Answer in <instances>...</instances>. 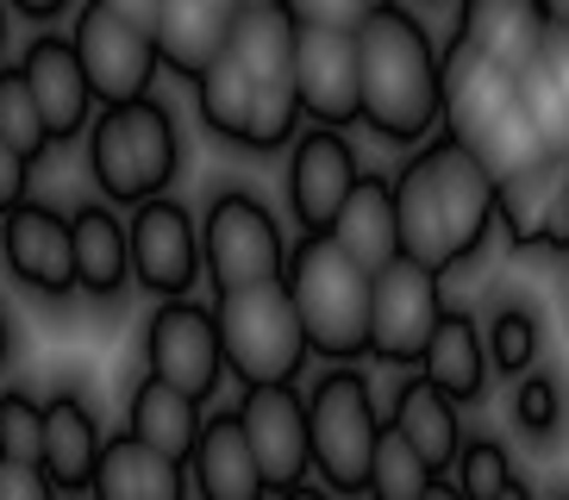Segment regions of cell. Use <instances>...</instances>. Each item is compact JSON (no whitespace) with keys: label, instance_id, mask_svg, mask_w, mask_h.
<instances>
[{"label":"cell","instance_id":"obj_46","mask_svg":"<svg viewBox=\"0 0 569 500\" xmlns=\"http://www.w3.org/2000/svg\"><path fill=\"white\" fill-rule=\"evenodd\" d=\"M538 500H569V476H557V482L545 488V494H538Z\"/></svg>","mask_w":569,"mask_h":500},{"label":"cell","instance_id":"obj_30","mask_svg":"<svg viewBox=\"0 0 569 500\" xmlns=\"http://www.w3.org/2000/svg\"><path fill=\"white\" fill-rule=\"evenodd\" d=\"M557 163L563 157H545V163L519 169V176H507L501 182V232L513 250H538L545 244V226H551V200H557Z\"/></svg>","mask_w":569,"mask_h":500},{"label":"cell","instance_id":"obj_25","mask_svg":"<svg viewBox=\"0 0 569 500\" xmlns=\"http://www.w3.org/2000/svg\"><path fill=\"white\" fill-rule=\"evenodd\" d=\"M88 500H188V463H169L132 432L107 438Z\"/></svg>","mask_w":569,"mask_h":500},{"label":"cell","instance_id":"obj_8","mask_svg":"<svg viewBox=\"0 0 569 500\" xmlns=\"http://www.w3.org/2000/svg\"><path fill=\"white\" fill-rule=\"evenodd\" d=\"M451 313L445 307V276H432L426 263L401 257L376 276V307H369V357L388 369H407L413 376L432 350L438 319Z\"/></svg>","mask_w":569,"mask_h":500},{"label":"cell","instance_id":"obj_14","mask_svg":"<svg viewBox=\"0 0 569 500\" xmlns=\"http://www.w3.org/2000/svg\"><path fill=\"white\" fill-rule=\"evenodd\" d=\"M295 100L326 132H345L363 119V50L357 32H307L295 44Z\"/></svg>","mask_w":569,"mask_h":500},{"label":"cell","instance_id":"obj_41","mask_svg":"<svg viewBox=\"0 0 569 500\" xmlns=\"http://www.w3.org/2000/svg\"><path fill=\"white\" fill-rule=\"evenodd\" d=\"M26 19H57V13H69V0H13Z\"/></svg>","mask_w":569,"mask_h":500},{"label":"cell","instance_id":"obj_43","mask_svg":"<svg viewBox=\"0 0 569 500\" xmlns=\"http://www.w3.org/2000/svg\"><path fill=\"white\" fill-rule=\"evenodd\" d=\"M495 500H538V482H526V476H513V482H507Z\"/></svg>","mask_w":569,"mask_h":500},{"label":"cell","instance_id":"obj_17","mask_svg":"<svg viewBox=\"0 0 569 500\" xmlns=\"http://www.w3.org/2000/svg\"><path fill=\"white\" fill-rule=\"evenodd\" d=\"M445 44H463L488 63L526 76L551 44V26L538 13V0H457V26Z\"/></svg>","mask_w":569,"mask_h":500},{"label":"cell","instance_id":"obj_5","mask_svg":"<svg viewBox=\"0 0 569 500\" xmlns=\"http://www.w3.org/2000/svg\"><path fill=\"white\" fill-rule=\"evenodd\" d=\"M219 344H226V376H238V388H295L307 357V326L295 313L288 282H257L238 294H213Z\"/></svg>","mask_w":569,"mask_h":500},{"label":"cell","instance_id":"obj_13","mask_svg":"<svg viewBox=\"0 0 569 500\" xmlns=\"http://www.w3.org/2000/svg\"><path fill=\"white\" fill-rule=\"evenodd\" d=\"M238 419L257 450L269 494L313 482V432H307V394L301 388H244L238 394Z\"/></svg>","mask_w":569,"mask_h":500},{"label":"cell","instance_id":"obj_37","mask_svg":"<svg viewBox=\"0 0 569 500\" xmlns=\"http://www.w3.org/2000/svg\"><path fill=\"white\" fill-rule=\"evenodd\" d=\"M32 200V157H19L7 138H0V219L19 213Z\"/></svg>","mask_w":569,"mask_h":500},{"label":"cell","instance_id":"obj_1","mask_svg":"<svg viewBox=\"0 0 569 500\" xmlns=\"http://www.w3.org/2000/svg\"><path fill=\"white\" fill-rule=\"evenodd\" d=\"M501 182L469 157L457 138H426L395 169V213H401V257L426 263L432 276L476 263L488 232L501 226Z\"/></svg>","mask_w":569,"mask_h":500},{"label":"cell","instance_id":"obj_44","mask_svg":"<svg viewBox=\"0 0 569 500\" xmlns=\"http://www.w3.org/2000/svg\"><path fill=\"white\" fill-rule=\"evenodd\" d=\"M13 363V319H7V307H0V369Z\"/></svg>","mask_w":569,"mask_h":500},{"label":"cell","instance_id":"obj_40","mask_svg":"<svg viewBox=\"0 0 569 500\" xmlns=\"http://www.w3.org/2000/svg\"><path fill=\"white\" fill-rule=\"evenodd\" d=\"M113 19H126V26H138L144 38H157V19H163V0H101Z\"/></svg>","mask_w":569,"mask_h":500},{"label":"cell","instance_id":"obj_16","mask_svg":"<svg viewBox=\"0 0 569 500\" xmlns=\"http://www.w3.org/2000/svg\"><path fill=\"white\" fill-rule=\"evenodd\" d=\"M19 76H26V88H32L44 126H51V144L82 138L88 126H94L101 100H94V88H88L82 57H76V44H69V38L38 32L32 44H26V57H19Z\"/></svg>","mask_w":569,"mask_h":500},{"label":"cell","instance_id":"obj_18","mask_svg":"<svg viewBox=\"0 0 569 500\" xmlns=\"http://www.w3.org/2000/svg\"><path fill=\"white\" fill-rule=\"evenodd\" d=\"M188 488H194V500H276L263 482V469H257V450L244 438L238 407L207 413L201 444L188 457Z\"/></svg>","mask_w":569,"mask_h":500},{"label":"cell","instance_id":"obj_36","mask_svg":"<svg viewBox=\"0 0 569 500\" xmlns=\"http://www.w3.org/2000/svg\"><path fill=\"white\" fill-rule=\"evenodd\" d=\"M282 7L307 32H363V19L376 13L369 0H282Z\"/></svg>","mask_w":569,"mask_h":500},{"label":"cell","instance_id":"obj_53","mask_svg":"<svg viewBox=\"0 0 569 500\" xmlns=\"http://www.w3.org/2000/svg\"><path fill=\"white\" fill-rule=\"evenodd\" d=\"M563 307H569V288H563Z\"/></svg>","mask_w":569,"mask_h":500},{"label":"cell","instance_id":"obj_26","mask_svg":"<svg viewBox=\"0 0 569 500\" xmlns=\"http://www.w3.org/2000/svg\"><path fill=\"white\" fill-rule=\"evenodd\" d=\"M295 44H301V26L288 19V7H238L226 57L257 88H295Z\"/></svg>","mask_w":569,"mask_h":500},{"label":"cell","instance_id":"obj_15","mask_svg":"<svg viewBox=\"0 0 569 500\" xmlns=\"http://www.w3.org/2000/svg\"><path fill=\"white\" fill-rule=\"evenodd\" d=\"M0 257L32 294H76V232H69V213H57L44 200H26L19 213L0 219Z\"/></svg>","mask_w":569,"mask_h":500},{"label":"cell","instance_id":"obj_45","mask_svg":"<svg viewBox=\"0 0 569 500\" xmlns=\"http://www.w3.org/2000/svg\"><path fill=\"white\" fill-rule=\"evenodd\" d=\"M276 500H338V494H326L319 482H301V488H288V494H276Z\"/></svg>","mask_w":569,"mask_h":500},{"label":"cell","instance_id":"obj_24","mask_svg":"<svg viewBox=\"0 0 569 500\" xmlns=\"http://www.w3.org/2000/svg\"><path fill=\"white\" fill-rule=\"evenodd\" d=\"M419 376L438 388V394H451L457 407L488 394V344H482V313H469V307H451V313L438 319L432 332V350H426V363Z\"/></svg>","mask_w":569,"mask_h":500},{"label":"cell","instance_id":"obj_29","mask_svg":"<svg viewBox=\"0 0 569 500\" xmlns=\"http://www.w3.org/2000/svg\"><path fill=\"white\" fill-rule=\"evenodd\" d=\"M519 100H526L538 138L551 144V157H569V32H551L545 57L519 76Z\"/></svg>","mask_w":569,"mask_h":500},{"label":"cell","instance_id":"obj_49","mask_svg":"<svg viewBox=\"0 0 569 500\" xmlns=\"http://www.w3.org/2000/svg\"><path fill=\"white\" fill-rule=\"evenodd\" d=\"M238 7H282V0H238Z\"/></svg>","mask_w":569,"mask_h":500},{"label":"cell","instance_id":"obj_31","mask_svg":"<svg viewBox=\"0 0 569 500\" xmlns=\"http://www.w3.org/2000/svg\"><path fill=\"white\" fill-rule=\"evenodd\" d=\"M194 107H201L207 132L244 144V132H251V107H257V82L232 63V57H219L201 82H194Z\"/></svg>","mask_w":569,"mask_h":500},{"label":"cell","instance_id":"obj_35","mask_svg":"<svg viewBox=\"0 0 569 500\" xmlns=\"http://www.w3.org/2000/svg\"><path fill=\"white\" fill-rule=\"evenodd\" d=\"M0 138L19 157H32V163L51 150V126H44V113H38V100H32V88H26L19 69H7V82H0Z\"/></svg>","mask_w":569,"mask_h":500},{"label":"cell","instance_id":"obj_10","mask_svg":"<svg viewBox=\"0 0 569 500\" xmlns=\"http://www.w3.org/2000/svg\"><path fill=\"white\" fill-rule=\"evenodd\" d=\"M369 169L357 157V144L345 132H326V126H307L288 150V176H282V194H288V219L301 238H326L338 226V207L357 194Z\"/></svg>","mask_w":569,"mask_h":500},{"label":"cell","instance_id":"obj_7","mask_svg":"<svg viewBox=\"0 0 569 500\" xmlns=\"http://www.w3.org/2000/svg\"><path fill=\"white\" fill-rule=\"evenodd\" d=\"M201 257L213 294H238L257 282H282L288 276V238L282 219L269 213L251 188H219L201 213Z\"/></svg>","mask_w":569,"mask_h":500},{"label":"cell","instance_id":"obj_32","mask_svg":"<svg viewBox=\"0 0 569 500\" xmlns=\"http://www.w3.org/2000/svg\"><path fill=\"white\" fill-rule=\"evenodd\" d=\"M445 482L426 457H419L413 444H407L401 432H382V444H376V463H369V488L363 500H426L432 488Z\"/></svg>","mask_w":569,"mask_h":500},{"label":"cell","instance_id":"obj_12","mask_svg":"<svg viewBox=\"0 0 569 500\" xmlns=\"http://www.w3.org/2000/svg\"><path fill=\"white\" fill-rule=\"evenodd\" d=\"M132 282L157 300H188L201 282V219L188 213L182 200H144L132 213Z\"/></svg>","mask_w":569,"mask_h":500},{"label":"cell","instance_id":"obj_42","mask_svg":"<svg viewBox=\"0 0 569 500\" xmlns=\"http://www.w3.org/2000/svg\"><path fill=\"white\" fill-rule=\"evenodd\" d=\"M538 13H545L551 32H569V0H538Z\"/></svg>","mask_w":569,"mask_h":500},{"label":"cell","instance_id":"obj_52","mask_svg":"<svg viewBox=\"0 0 569 500\" xmlns=\"http://www.w3.org/2000/svg\"><path fill=\"white\" fill-rule=\"evenodd\" d=\"M0 82H7V57H0Z\"/></svg>","mask_w":569,"mask_h":500},{"label":"cell","instance_id":"obj_21","mask_svg":"<svg viewBox=\"0 0 569 500\" xmlns=\"http://www.w3.org/2000/svg\"><path fill=\"white\" fill-rule=\"evenodd\" d=\"M338 250L351 257L357 269H369V276H382L388 263H401V213H395V176H376L369 169L363 182H357V194L338 207V226L332 232Z\"/></svg>","mask_w":569,"mask_h":500},{"label":"cell","instance_id":"obj_48","mask_svg":"<svg viewBox=\"0 0 569 500\" xmlns=\"http://www.w3.org/2000/svg\"><path fill=\"white\" fill-rule=\"evenodd\" d=\"M194 7H219V13H238V0H194Z\"/></svg>","mask_w":569,"mask_h":500},{"label":"cell","instance_id":"obj_22","mask_svg":"<svg viewBox=\"0 0 569 500\" xmlns=\"http://www.w3.org/2000/svg\"><path fill=\"white\" fill-rule=\"evenodd\" d=\"M69 232H76V288L94 300H119L126 282H132V232H126V219L107 200H82L69 213Z\"/></svg>","mask_w":569,"mask_h":500},{"label":"cell","instance_id":"obj_39","mask_svg":"<svg viewBox=\"0 0 569 500\" xmlns=\"http://www.w3.org/2000/svg\"><path fill=\"white\" fill-rule=\"evenodd\" d=\"M551 257H569V157L557 163V200H551V226H545V244Z\"/></svg>","mask_w":569,"mask_h":500},{"label":"cell","instance_id":"obj_28","mask_svg":"<svg viewBox=\"0 0 569 500\" xmlns=\"http://www.w3.org/2000/svg\"><path fill=\"white\" fill-rule=\"evenodd\" d=\"M482 344H488V376L519 382L526 369L545 363V313L532 294H495L482 313Z\"/></svg>","mask_w":569,"mask_h":500},{"label":"cell","instance_id":"obj_27","mask_svg":"<svg viewBox=\"0 0 569 500\" xmlns=\"http://www.w3.org/2000/svg\"><path fill=\"white\" fill-rule=\"evenodd\" d=\"M507 413H513V432L526 438L532 457H557L569 444V376L563 363H538L526 369L507 394Z\"/></svg>","mask_w":569,"mask_h":500},{"label":"cell","instance_id":"obj_3","mask_svg":"<svg viewBox=\"0 0 569 500\" xmlns=\"http://www.w3.org/2000/svg\"><path fill=\"white\" fill-rule=\"evenodd\" d=\"M288 294L307 326L313 357L332 369H357L369 357V307H376V276L357 269L332 238H295L288 244Z\"/></svg>","mask_w":569,"mask_h":500},{"label":"cell","instance_id":"obj_19","mask_svg":"<svg viewBox=\"0 0 569 500\" xmlns=\"http://www.w3.org/2000/svg\"><path fill=\"white\" fill-rule=\"evenodd\" d=\"M382 413H388V432H401L407 444L438 469V476H451L457 469V450H463V438H469L463 432V407H457L451 394H438L419 369L395 382V394H388Z\"/></svg>","mask_w":569,"mask_h":500},{"label":"cell","instance_id":"obj_2","mask_svg":"<svg viewBox=\"0 0 569 500\" xmlns=\"http://www.w3.org/2000/svg\"><path fill=\"white\" fill-rule=\"evenodd\" d=\"M357 50H363L369 132L401 150H419L426 138H438V119H445V50L432 44V32L407 7H388V13L363 19Z\"/></svg>","mask_w":569,"mask_h":500},{"label":"cell","instance_id":"obj_34","mask_svg":"<svg viewBox=\"0 0 569 500\" xmlns=\"http://www.w3.org/2000/svg\"><path fill=\"white\" fill-rule=\"evenodd\" d=\"M0 463L44 469V400H32L26 388H0Z\"/></svg>","mask_w":569,"mask_h":500},{"label":"cell","instance_id":"obj_51","mask_svg":"<svg viewBox=\"0 0 569 500\" xmlns=\"http://www.w3.org/2000/svg\"><path fill=\"white\" fill-rule=\"evenodd\" d=\"M0 38H7V0H0Z\"/></svg>","mask_w":569,"mask_h":500},{"label":"cell","instance_id":"obj_33","mask_svg":"<svg viewBox=\"0 0 569 500\" xmlns=\"http://www.w3.org/2000/svg\"><path fill=\"white\" fill-rule=\"evenodd\" d=\"M519 469H513V450L501 444L495 432H476L463 438V450H457V469H451V488L463 500H495L507 482H513Z\"/></svg>","mask_w":569,"mask_h":500},{"label":"cell","instance_id":"obj_47","mask_svg":"<svg viewBox=\"0 0 569 500\" xmlns=\"http://www.w3.org/2000/svg\"><path fill=\"white\" fill-rule=\"evenodd\" d=\"M426 500H463V494H457V488H451V476H445V482H438V488H432V494H426Z\"/></svg>","mask_w":569,"mask_h":500},{"label":"cell","instance_id":"obj_9","mask_svg":"<svg viewBox=\"0 0 569 500\" xmlns=\"http://www.w3.org/2000/svg\"><path fill=\"white\" fill-rule=\"evenodd\" d=\"M144 376L182 388L188 400H213L226 382V344H219V319L201 300H157L144 319Z\"/></svg>","mask_w":569,"mask_h":500},{"label":"cell","instance_id":"obj_38","mask_svg":"<svg viewBox=\"0 0 569 500\" xmlns=\"http://www.w3.org/2000/svg\"><path fill=\"white\" fill-rule=\"evenodd\" d=\"M0 500H57V482L38 463H0Z\"/></svg>","mask_w":569,"mask_h":500},{"label":"cell","instance_id":"obj_50","mask_svg":"<svg viewBox=\"0 0 569 500\" xmlns=\"http://www.w3.org/2000/svg\"><path fill=\"white\" fill-rule=\"evenodd\" d=\"M369 7H376V13H388V7H401V0H369Z\"/></svg>","mask_w":569,"mask_h":500},{"label":"cell","instance_id":"obj_20","mask_svg":"<svg viewBox=\"0 0 569 500\" xmlns=\"http://www.w3.org/2000/svg\"><path fill=\"white\" fill-rule=\"evenodd\" d=\"M101 450H107V432L76 388L44 400V476L57 482V494H88L94 469H101Z\"/></svg>","mask_w":569,"mask_h":500},{"label":"cell","instance_id":"obj_6","mask_svg":"<svg viewBox=\"0 0 569 500\" xmlns=\"http://www.w3.org/2000/svg\"><path fill=\"white\" fill-rule=\"evenodd\" d=\"M307 432H313V476L326 494L363 500L376 444L388 432V413L363 369H326L307 388Z\"/></svg>","mask_w":569,"mask_h":500},{"label":"cell","instance_id":"obj_23","mask_svg":"<svg viewBox=\"0 0 569 500\" xmlns=\"http://www.w3.org/2000/svg\"><path fill=\"white\" fill-rule=\"evenodd\" d=\"M201 426H207L201 400H188L182 388L157 382V376H138V388L126 394V432H132L138 444H151L157 457H169V463H188V457H194Z\"/></svg>","mask_w":569,"mask_h":500},{"label":"cell","instance_id":"obj_4","mask_svg":"<svg viewBox=\"0 0 569 500\" xmlns=\"http://www.w3.org/2000/svg\"><path fill=\"white\" fill-rule=\"evenodd\" d=\"M182 169V132L163 100H132V107H101L88 126V176L107 207H144L163 200Z\"/></svg>","mask_w":569,"mask_h":500},{"label":"cell","instance_id":"obj_11","mask_svg":"<svg viewBox=\"0 0 569 500\" xmlns=\"http://www.w3.org/2000/svg\"><path fill=\"white\" fill-rule=\"evenodd\" d=\"M76 57H82V76L94 88L101 107H132V100H151V82L163 57H157V38H144L138 26L113 19L101 0H88L76 13V32H69Z\"/></svg>","mask_w":569,"mask_h":500}]
</instances>
